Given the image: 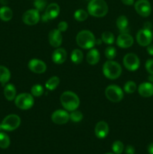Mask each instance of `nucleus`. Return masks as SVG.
<instances>
[{"label": "nucleus", "mask_w": 153, "mask_h": 154, "mask_svg": "<svg viewBox=\"0 0 153 154\" xmlns=\"http://www.w3.org/2000/svg\"><path fill=\"white\" fill-rule=\"evenodd\" d=\"M48 38L50 44L53 48H59L62 43V35L58 29L51 30L48 35Z\"/></svg>", "instance_id": "nucleus-15"}, {"label": "nucleus", "mask_w": 153, "mask_h": 154, "mask_svg": "<svg viewBox=\"0 0 153 154\" xmlns=\"http://www.w3.org/2000/svg\"><path fill=\"white\" fill-rule=\"evenodd\" d=\"M44 93V87L40 84L32 86L31 89V94L34 97H40Z\"/></svg>", "instance_id": "nucleus-31"}, {"label": "nucleus", "mask_w": 153, "mask_h": 154, "mask_svg": "<svg viewBox=\"0 0 153 154\" xmlns=\"http://www.w3.org/2000/svg\"><path fill=\"white\" fill-rule=\"evenodd\" d=\"M121 66L119 63L113 60H108L103 66V73L106 78L116 80L120 77L122 74Z\"/></svg>", "instance_id": "nucleus-4"}, {"label": "nucleus", "mask_w": 153, "mask_h": 154, "mask_svg": "<svg viewBox=\"0 0 153 154\" xmlns=\"http://www.w3.org/2000/svg\"><path fill=\"white\" fill-rule=\"evenodd\" d=\"M109 133V126L104 121H100L95 125L94 127V134L98 138H104L107 136Z\"/></svg>", "instance_id": "nucleus-17"}, {"label": "nucleus", "mask_w": 153, "mask_h": 154, "mask_svg": "<svg viewBox=\"0 0 153 154\" xmlns=\"http://www.w3.org/2000/svg\"><path fill=\"white\" fill-rule=\"evenodd\" d=\"M4 96L8 101L14 100L16 96V90L13 84H8L4 86Z\"/></svg>", "instance_id": "nucleus-22"}, {"label": "nucleus", "mask_w": 153, "mask_h": 154, "mask_svg": "<svg viewBox=\"0 0 153 154\" xmlns=\"http://www.w3.org/2000/svg\"><path fill=\"white\" fill-rule=\"evenodd\" d=\"M40 19V12L35 8L26 11L24 12L22 17V20L24 23L28 26L35 25L39 22Z\"/></svg>", "instance_id": "nucleus-9"}, {"label": "nucleus", "mask_w": 153, "mask_h": 154, "mask_svg": "<svg viewBox=\"0 0 153 154\" xmlns=\"http://www.w3.org/2000/svg\"><path fill=\"white\" fill-rule=\"evenodd\" d=\"M83 59V54L79 49H74L70 54V60L74 64L78 65L82 63Z\"/></svg>", "instance_id": "nucleus-26"}, {"label": "nucleus", "mask_w": 153, "mask_h": 154, "mask_svg": "<svg viewBox=\"0 0 153 154\" xmlns=\"http://www.w3.org/2000/svg\"><path fill=\"white\" fill-rule=\"evenodd\" d=\"M68 25L67 22H65V21H61V22L58 24V28L57 29H58L61 32H65L66 30L68 29Z\"/></svg>", "instance_id": "nucleus-37"}, {"label": "nucleus", "mask_w": 153, "mask_h": 154, "mask_svg": "<svg viewBox=\"0 0 153 154\" xmlns=\"http://www.w3.org/2000/svg\"><path fill=\"white\" fill-rule=\"evenodd\" d=\"M148 81H149L150 83L153 84V75H150L149 76H148Z\"/></svg>", "instance_id": "nucleus-43"}, {"label": "nucleus", "mask_w": 153, "mask_h": 154, "mask_svg": "<svg viewBox=\"0 0 153 154\" xmlns=\"http://www.w3.org/2000/svg\"><path fill=\"white\" fill-rule=\"evenodd\" d=\"M105 154H113V153H105Z\"/></svg>", "instance_id": "nucleus-44"}, {"label": "nucleus", "mask_w": 153, "mask_h": 154, "mask_svg": "<svg viewBox=\"0 0 153 154\" xmlns=\"http://www.w3.org/2000/svg\"><path fill=\"white\" fill-rule=\"evenodd\" d=\"M69 115H70V120L71 121L74 122V123L80 122L83 118V115H82V113L80 111H77V110H74V111H71L70 114H69Z\"/></svg>", "instance_id": "nucleus-32"}, {"label": "nucleus", "mask_w": 153, "mask_h": 154, "mask_svg": "<svg viewBox=\"0 0 153 154\" xmlns=\"http://www.w3.org/2000/svg\"><path fill=\"white\" fill-rule=\"evenodd\" d=\"M101 41L106 45H112L114 43L115 38H114L113 34L112 32L106 31L102 33Z\"/></svg>", "instance_id": "nucleus-28"}, {"label": "nucleus", "mask_w": 153, "mask_h": 154, "mask_svg": "<svg viewBox=\"0 0 153 154\" xmlns=\"http://www.w3.org/2000/svg\"><path fill=\"white\" fill-rule=\"evenodd\" d=\"M88 14L94 17H103L107 14L108 5L104 0H90L87 7Z\"/></svg>", "instance_id": "nucleus-1"}, {"label": "nucleus", "mask_w": 153, "mask_h": 154, "mask_svg": "<svg viewBox=\"0 0 153 154\" xmlns=\"http://www.w3.org/2000/svg\"><path fill=\"white\" fill-rule=\"evenodd\" d=\"M20 123L21 120L19 116L16 114H9L6 116L0 123V129L11 132L17 129L20 125Z\"/></svg>", "instance_id": "nucleus-5"}, {"label": "nucleus", "mask_w": 153, "mask_h": 154, "mask_svg": "<svg viewBox=\"0 0 153 154\" xmlns=\"http://www.w3.org/2000/svg\"><path fill=\"white\" fill-rule=\"evenodd\" d=\"M88 13L85 10H83V9H78L74 12V19L76 21H79V22L85 21L88 18Z\"/></svg>", "instance_id": "nucleus-27"}, {"label": "nucleus", "mask_w": 153, "mask_h": 154, "mask_svg": "<svg viewBox=\"0 0 153 154\" xmlns=\"http://www.w3.org/2000/svg\"><path fill=\"white\" fill-rule=\"evenodd\" d=\"M60 80L57 76H52L51 77L50 79L46 81V84H45V87L48 90H54L57 88L58 85H59Z\"/></svg>", "instance_id": "nucleus-25"}, {"label": "nucleus", "mask_w": 153, "mask_h": 154, "mask_svg": "<svg viewBox=\"0 0 153 154\" xmlns=\"http://www.w3.org/2000/svg\"><path fill=\"white\" fill-rule=\"evenodd\" d=\"M67 59V52L64 48H57L52 54V60L56 64H62Z\"/></svg>", "instance_id": "nucleus-18"}, {"label": "nucleus", "mask_w": 153, "mask_h": 154, "mask_svg": "<svg viewBox=\"0 0 153 154\" xmlns=\"http://www.w3.org/2000/svg\"><path fill=\"white\" fill-rule=\"evenodd\" d=\"M44 11V14L42 15L41 19L43 21H48L58 17L60 13V7L57 3H51L46 6Z\"/></svg>", "instance_id": "nucleus-11"}, {"label": "nucleus", "mask_w": 153, "mask_h": 154, "mask_svg": "<svg viewBox=\"0 0 153 154\" xmlns=\"http://www.w3.org/2000/svg\"><path fill=\"white\" fill-rule=\"evenodd\" d=\"M106 99L112 102H119L124 97V92L116 85H110L105 90Z\"/></svg>", "instance_id": "nucleus-7"}, {"label": "nucleus", "mask_w": 153, "mask_h": 154, "mask_svg": "<svg viewBox=\"0 0 153 154\" xmlns=\"http://www.w3.org/2000/svg\"><path fill=\"white\" fill-rule=\"evenodd\" d=\"M143 29L151 31L152 29V23L150 22H146L143 25Z\"/></svg>", "instance_id": "nucleus-40"}, {"label": "nucleus", "mask_w": 153, "mask_h": 154, "mask_svg": "<svg viewBox=\"0 0 153 154\" xmlns=\"http://www.w3.org/2000/svg\"><path fill=\"white\" fill-rule=\"evenodd\" d=\"M148 152L149 154H153V143H151L148 146Z\"/></svg>", "instance_id": "nucleus-42"}, {"label": "nucleus", "mask_w": 153, "mask_h": 154, "mask_svg": "<svg viewBox=\"0 0 153 154\" xmlns=\"http://www.w3.org/2000/svg\"><path fill=\"white\" fill-rule=\"evenodd\" d=\"M104 54L105 57L108 59V60H112L116 56V50L114 47L109 46L105 49Z\"/></svg>", "instance_id": "nucleus-34"}, {"label": "nucleus", "mask_w": 153, "mask_h": 154, "mask_svg": "<svg viewBox=\"0 0 153 154\" xmlns=\"http://www.w3.org/2000/svg\"><path fill=\"white\" fill-rule=\"evenodd\" d=\"M146 51L149 55L153 56V45H151V44H150L149 45H148L146 48Z\"/></svg>", "instance_id": "nucleus-41"}, {"label": "nucleus", "mask_w": 153, "mask_h": 154, "mask_svg": "<svg viewBox=\"0 0 153 154\" xmlns=\"http://www.w3.org/2000/svg\"><path fill=\"white\" fill-rule=\"evenodd\" d=\"M134 9L138 14L144 17L149 16L152 12L151 4L148 0H137L134 3Z\"/></svg>", "instance_id": "nucleus-10"}, {"label": "nucleus", "mask_w": 153, "mask_h": 154, "mask_svg": "<svg viewBox=\"0 0 153 154\" xmlns=\"http://www.w3.org/2000/svg\"><path fill=\"white\" fill-rule=\"evenodd\" d=\"M122 2L125 5L130 6L134 4V0H122Z\"/></svg>", "instance_id": "nucleus-39"}, {"label": "nucleus", "mask_w": 153, "mask_h": 154, "mask_svg": "<svg viewBox=\"0 0 153 154\" xmlns=\"http://www.w3.org/2000/svg\"><path fill=\"white\" fill-rule=\"evenodd\" d=\"M134 44V38L128 33H121L116 39V45L121 48H128Z\"/></svg>", "instance_id": "nucleus-16"}, {"label": "nucleus", "mask_w": 153, "mask_h": 154, "mask_svg": "<svg viewBox=\"0 0 153 154\" xmlns=\"http://www.w3.org/2000/svg\"><path fill=\"white\" fill-rule=\"evenodd\" d=\"M60 101L63 108L68 111L77 109L80 105V99L76 93L71 91H65L60 96Z\"/></svg>", "instance_id": "nucleus-2"}, {"label": "nucleus", "mask_w": 153, "mask_h": 154, "mask_svg": "<svg viewBox=\"0 0 153 154\" xmlns=\"http://www.w3.org/2000/svg\"><path fill=\"white\" fill-rule=\"evenodd\" d=\"M116 26L121 33H128V20L124 15L119 16L116 20Z\"/></svg>", "instance_id": "nucleus-21"}, {"label": "nucleus", "mask_w": 153, "mask_h": 154, "mask_svg": "<svg viewBox=\"0 0 153 154\" xmlns=\"http://www.w3.org/2000/svg\"><path fill=\"white\" fill-rule=\"evenodd\" d=\"M112 150L115 154H121L124 151V147L122 141H116L112 145Z\"/></svg>", "instance_id": "nucleus-33"}, {"label": "nucleus", "mask_w": 153, "mask_h": 154, "mask_svg": "<svg viewBox=\"0 0 153 154\" xmlns=\"http://www.w3.org/2000/svg\"><path fill=\"white\" fill-rule=\"evenodd\" d=\"M125 153L126 154H134L135 153V149L133 146L131 145H128L125 147Z\"/></svg>", "instance_id": "nucleus-38"}, {"label": "nucleus", "mask_w": 153, "mask_h": 154, "mask_svg": "<svg viewBox=\"0 0 153 154\" xmlns=\"http://www.w3.org/2000/svg\"><path fill=\"white\" fill-rule=\"evenodd\" d=\"M13 17V11L8 6H2L0 8V19L3 21H9Z\"/></svg>", "instance_id": "nucleus-24"}, {"label": "nucleus", "mask_w": 153, "mask_h": 154, "mask_svg": "<svg viewBox=\"0 0 153 154\" xmlns=\"http://www.w3.org/2000/svg\"><path fill=\"white\" fill-rule=\"evenodd\" d=\"M28 67L30 71L35 74H42L46 70V65L44 62L38 59H32L28 63Z\"/></svg>", "instance_id": "nucleus-14"}, {"label": "nucleus", "mask_w": 153, "mask_h": 154, "mask_svg": "<svg viewBox=\"0 0 153 154\" xmlns=\"http://www.w3.org/2000/svg\"><path fill=\"white\" fill-rule=\"evenodd\" d=\"M138 93L141 96L145 98L153 96V84L150 82H143L138 87Z\"/></svg>", "instance_id": "nucleus-19"}, {"label": "nucleus", "mask_w": 153, "mask_h": 154, "mask_svg": "<svg viewBox=\"0 0 153 154\" xmlns=\"http://www.w3.org/2000/svg\"><path fill=\"white\" fill-rule=\"evenodd\" d=\"M100 60V53L95 48H92L86 54V61L91 66H94Z\"/></svg>", "instance_id": "nucleus-20"}, {"label": "nucleus", "mask_w": 153, "mask_h": 154, "mask_svg": "<svg viewBox=\"0 0 153 154\" xmlns=\"http://www.w3.org/2000/svg\"><path fill=\"white\" fill-rule=\"evenodd\" d=\"M10 138L4 132H0V148L6 149L10 145Z\"/></svg>", "instance_id": "nucleus-29"}, {"label": "nucleus", "mask_w": 153, "mask_h": 154, "mask_svg": "<svg viewBox=\"0 0 153 154\" xmlns=\"http://www.w3.org/2000/svg\"><path fill=\"white\" fill-rule=\"evenodd\" d=\"M152 37L153 36L152 31L145 29H142L138 31L136 38V42L140 46L147 47L151 44L152 41Z\"/></svg>", "instance_id": "nucleus-12"}, {"label": "nucleus", "mask_w": 153, "mask_h": 154, "mask_svg": "<svg viewBox=\"0 0 153 154\" xmlns=\"http://www.w3.org/2000/svg\"><path fill=\"white\" fill-rule=\"evenodd\" d=\"M76 42L79 47L83 49H92L96 44L94 34L88 30H82L76 37Z\"/></svg>", "instance_id": "nucleus-3"}, {"label": "nucleus", "mask_w": 153, "mask_h": 154, "mask_svg": "<svg viewBox=\"0 0 153 154\" xmlns=\"http://www.w3.org/2000/svg\"><path fill=\"white\" fill-rule=\"evenodd\" d=\"M15 105L21 110H28L34 105V96L27 93L17 95L14 99Z\"/></svg>", "instance_id": "nucleus-6"}, {"label": "nucleus", "mask_w": 153, "mask_h": 154, "mask_svg": "<svg viewBox=\"0 0 153 154\" xmlns=\"http://www.w3.org/2000/svg\"><path fill=\"white\" fill-rule=\"evenodd\" d=\"M146 69L147 72L150 74V75H153V60L152 59H149L146 62L145 64Z\"/></svg>", "instance_id": "nucleus-36"}, {"label": "nucleus", "mask_w": 153, "mask_h": 154, "mask_svg": "<svg viewBox=\"0 0 153 154\" xmlns=\"http://www.w3.org/2000/svg\"><path fill=\"white\" fill-rule=\"evenodd\" d=\"M46 0H34V7L36 10L40 11H43L46 8Z\"/></svg>", "instance_id": "nucleus-35"}, {"label": "nucleus", "mask_w": 153, "mask_h": 154, "mask_svg": "<svg viewBox=\"0 0 153 154\" xmlns=\"http://www.w3.org/2000/svg\"><path fill=\"white\" fill-rule=\"evenodd\" d=\"M10 79V72L7 67L0 66V83L4 86Z\"/></svg>", "instance_id": "nucleus-23"}, {"label": "nucleus", "mask_w": 153, "mask_h": 154, "mask_svg": "<svg viewBox=\"0 0 153 154\" xmlns=\"http://www.w3.org/2000/svg\"><path fill=\"white\" fill-rule=\"evenodd\" d=\"M51 120L54 123L58 125L65 124L70 120V115L67 111L56 110L51 115Z\"/></svg>", "instance_id": "nucleus-13"}, {"label": "nucleus", "mask_w": 153, "mask_h": 154, "mask_svg": "<svg viewBox=\"0 0 153 154\" xmlns=\"http://www.w3.org/2000/svg\"><path fill=\"white\" fill-rule=\"evenodd\" d=\"M123 65L126 69L130 72L137 70L140 65V61L137 56L133 53L127 54L123 58Z\"/></svg>", "instance_id": "nucleus-8"}, {"label": "nucleus", "mask_w": 153, "mask_h": 154, "mask_svg": "<svg viewBox=\"0 0 153 154\" xmlns=\"http://www.w3.org/2000/svg\"><path fill=\"white\" fill-rule=\"evenodd\" d=\"M123 89H124V91L126 93L131 94V93H134L136 90V84L134 81H128L125 83Z\"/></svg>", "instance_id": "nucleus-30"}, {"label": "nucleus", "mask_w": 153, "mask_h": 154, "mask_svg": "<svg viewBox=\"0 0 153 154\" xmlns=\"http://www.w3.org/2000/svg\"><path fill=\"white\" fill-rule=\"evenodd\" d=\"M152 36H153V31H152Z\"/></svg>", "instance_id": "nucleus-45"}]
</instances>
